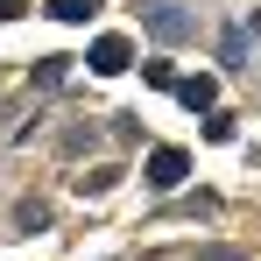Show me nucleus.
I'll list each match as a JSON object with an SVG mask.
<instances>
[{"instance_id": "4", "label": "nucleus", "mask_w": 261, "mask_h": 261, "mask_svg": "<svg viewBox=\"0 0 261 261\" xmlns=\"http://www.w3.org/2000/svg\"><path fill=\"white\" fill-rule=\"evenodd\" d=\"M49 14H57V21H92L99 0H49Z\"/></svg>"}, {"instance_id": "5", "label": "nucleus", "mask_w": 261, "mask_h": 261, "mask_svg": "<svg viewBox=\"0 0 261 261\" xmlns=\"http://www.w3.org/2000/svg\"><path fill=\"white\" fill-rule=\"evenodd\" d=\"M141 21H148V29H155V36H184V14H176V7H148V14H141Z\"/></svg>"}, {"instance_id": "1", "label": "nucleus", "mask_w": 261, "mask_h": 261, "mask_svg": "<svg viewBox=\"0 0 261 261\" xmlns=\"http://www.w3.org/2000/svg\"><path fill=\"white\" fill-rule=\"evenodd\" d=\"M184 176H191V155H184V148H155V155H148V184H155V191H176Z\"/></svg>"}, {"instance_id": "3", "label": "nucleus", "mask_w": 261, "mask_h": 261, "mask_svg": "<svg viewBox=\"0 0 261 261\" xmlns=\"http://www.w3.org/2000/svg\"><path fill=\"white\" fill-rule=\"evenodd\" d=\"M176 99L198 113V106H212V99H219V85H212V78H184V85H176Z\"/></svg>"}, {"instance_id": "2", "label": "nucleus", "mask_w": 261, "mask_h": 261, "mask_svg": "<svg viewBox=\"0 0 261 261\" xmlns=\"http://www.w3.org/2000/svg\"><path fill=\"white\" fill-rule=\"evenodd\" d=\"M127 57H134L127 36H99V43H92V71H106V78H113V71H127Z\"/></svg>"}]
</instances>
